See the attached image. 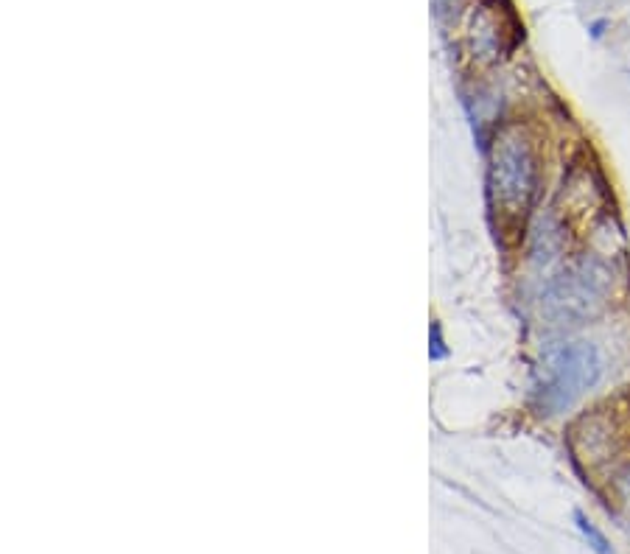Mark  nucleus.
<instances>
[{
    "label": "nucleus",
    "instance_id": "obj_1",
    "mask_svg": "<svg viewBox=\"0 0 630 554\" xmlns=\"http://www.w3.org/2000/svg\"><path fill=\"white\" fill-rule=\"evenodd\" d=\"M600 378V350L591 342L546 347L535 367V403L544 415H560L597 387Z\"/></svg>",
    "mask_w": 630,
    "mask_h": 554
},
{
    "label": "nucleus",
    "instance_id": "obj_2",
    "mask_svg": "<svg viewBox=\"0 0 630 554\" xmlns=\"http://www.w3.org/2000/svg\"><path fill=\"white\" fill-rule=\"evenodd\" d=\"M535 182L538 171L527 138L518 129L504 132L493 146L488 166L490 208L502 216L504 224H516L527 216L535 196Z\"/></svg>",
    "mask_w": 630,
    "mask_h": 554
},
{
    "label": "nucleus",
    "instance_id": "obj_3",
    "mask_svg": "<svg viewBox=\"0 0 630 554\" xmlns=\"http://www.w3.org/2000/svg\"><path fill=\"white\" fill-rule=\"evenodd\" d=\"M605 291H608V275L597 264L583 261L549 289L544 297L546 314L560 325L572 319H586L605 303Z\"/></svg>",
    "mask_w": 630,
    "mask_h": 554
},
{
    "label": "nucleus",
    "instance_id": "obj_4",
    "mask_svg": "<svg viewBox=\"0 0 630 554\" xmlns=\"http://www.w3.org/2000/svg\"><path fill=\"white\" fill-rule=\"evenodd\" d=\"M574 521H577V529L583 532V538L588 541V546L594 549L597 554H614V549H611V543H608V538L602 535L600 529L594 527L591 521L586 518V513H580V510H574Z\"/></svg>",
    "mask_w": 630,
    "mask_h": 554
},
{
    "label": "nucleus",
    "instance_id": "obj_5",
    "mask_svg": "<svg viewBox=\"0 0 630 554\" xmlns=\"http://www.w3.org/2000/svg\"><path fill=\"white\" fill-rule=\"evenodd\" d=\"M432 333H434L432 359H446V347H443V336H440V325H437V322L432 325Z\"/></svg>",
    "mask_w": 630,
    "mask_h": 554
}]
</instances>
